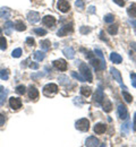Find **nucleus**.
Instances as JSON below:
<instances>
[{
    "mask_svg": "<svg viewBox=\"0 0 136 147\" xmlns=\"http://www.w3.org/2000/svg\"><path fill=\"white\" fill-rule=\"evenodd\" d=\"M79 70H81L82 76L85 78V80H87L89 83H91L93 80V76H92V73H91V69L86 63H81L79 65Z\"/></svg>",
    "mask_w": 136,
    "mask_h": 147,
    "instance_id": "obj_1",
    "label": "nucleus"
},
{
    "mask_svg": "<svg viewBox=\"0 0 136 147\" xmlns=\"http://www.w3.org/2000/svg\"><path fill=\"white\" fill-rule=\"evenodd\" d=\"M57 92H58V86L56 84L51 83V84H48V85H45L43 87V94L45 96H52L53 94H56Z\"/></svg>",
    "mask_w": 136,
    "mask_h": 147,
    "instance_id": "obj_2",
    "label": "nucleus"
},
{
    "mask_svg": "<svg viewBox=\"0 0 136 147\" xmlns=\"http://www.w3.org/2000/svg\"><path fill=\"white\" fill-rule=\"evenodd\" d=\"M75 127L81 131H87L90 129V121L87 119H79L76 121Z\"/></svg>",
    "mask_w": 136,
    "mask_h": 147,
    "instance_id": "obj_3",
    "label": "nucleus"
},
{
    "mask_svg": "<svg viewBox=\"0 0 136 147\" xmlns=\"http://www.w3.org/2000/svg\"><path fill=\"white\" fill-rule=\"evenodd\" d=\"M9 105L13 110H18L22 108V101L18 97H10L9 98Z\"/></svg>",
    "mask_w": 136,
    "mask_h": 147,
    "instance_id": "obj_4",
    "label": "nucleus"
},
{
    "mask_svg": "<svg viewBox=\"0 0 136 147\" xmlns=\"http://www.w3.org/2000/svg\"><path fill=\"white\" fill-rule=\"evenodd\" d=\"M72 31H73L72 25H70V24H69V25L67 24V25L61 26V28L57 32V34H58V36H65V35H68V33H70Z\"/></svg>",
    "mask_w": 136,
    "mask_h": 147,
    "instance_id": "obj_5",
    "label": "nucleus"
},
{
    "mask_svg": "<svg viewBox=\"0 0 136 147\" xmlns=\"http://www.w3.org/2000/svg\"><path fill=\"white\" fill-rule=\"evenodd\" d=\"M110 71H111V75L114 76V78H115L117 82L121 85V87H124V90H127V87H126V86H124V84H122V78H121L120 73L117 70L116 68H110Z\"/></svg>",
    "mask_w": 136,
    "mask_h": 147,
    "instance_id": "obj_6",
    "label": "nucleus"
},
{
    "mask_svg": "<svg viewBox=\"0 0 136 147\" xmlns=\"http://www.w3.org/2000/svg\"><path fill=\"white\" fill-rule=\"evenodd\" d=\"M57 6H58L59 10L62 11V13H67V11H69V9H70V6H69L68 1H66V0H59Z\"/></svg>",
    "mask_w": 136,
    "mask_h": 147,
    "instance_id": "obj_7",
    "label": "nucleus"
},
{
    "mask_svg": "<svg viewBox=\"0 0 136 147\" xmlns=\"http://www.w3.org/2000/svg\"><path fill=\"white\" fill-rule=\"evenodd\" d=\"M53 66H55L57 69L61 70V71H65V70L67 69V62H66L64 59L55 60V61H53Z\"/></svg>",
    "mask_w": 136,
    "mask_h": 147,
    "instance_id": "obj_8",
    "label": "nucleus"
},
{
    "mask_svg": "<svg viewBox=\"0 0 136 147\" xmlns=\"http://www.w3.org/2000/svg\"><path fill=\"white\" fill-rule=\"evenodd\" d=\"M27 20L31 23V24H35L40 20V15L39 13L37 11H30L28 15H27Z\"/></svg>",
    "mask_w": 136,
    "mask_h": 147,
    "instance_id": "obj_9",
    "label": "nucleus"
},
{
    "mask_svg": "<svg viewBox=\"0 0 136 147\" xmlns=\"http://www.w3.org/2000/svg\"><path fill=\"white\" fill-rule=\"evenodd\" d=\"M118 114H119V118L120 119H127L128 111H127V108L124 104H119L118 105Z\"/></svg>",
    "mask_w": 136,
    "mask_h": 147,
    "instance_id": "obj_10",
    "label": "nucleus"
},
{
    "mask_svg": "<svg viewBox=\"0 0 136 147\" xmlns=\"http://www.w3.org/2000/svg\"><path fill=\"white\" fill-rule=\"evenodd\" d=\"M42 23L48 27H53L56 25V18L52 16H45L42 18Z\"/></svg>",
    "mask_w": 136,
    "mask_h": 147,
    "instance_id": "obj_11",
    "label": "nucleus"
},
{
    "mask_svg": "<svg viewBox=\"0 0 136 147\" xmlns=\"http://www.w3.org/2000/svg\"><path fill=\"white\" fill-rule=\"evenodd\" d=\"M62 53L65 55V57L67 59H74V57H75V50L73 48H70V47H66V48H64Z\"/></svg>",
    "mask_w": 136,
    "mask_h": 147,
    "instance_id": "obj_12",
    "label": "nucleus"
},
{
    "mask_svg": "<svg viewBox=\"0 0 136 147\" xmlns=\"http://www.w3.org/2000/svg\"><path fill=\"white\" fill-rule=\"evenodd\" d=\"M99 144H100V142H99V139L95 138V137H89L87 139H86V142H85V146L87 147H95V146H99Z\"/></svg>",
    "mask_w": 136,
    "mask_h": 147,
    "instance_id": "obj_13",
    "label": "nucleus"
},
{
    "mask_svg": "<svg viewBox=\"0 0 136 147\" xmlns=\"http://www.w3.org/2000/svg\"><path fill=\"white\" fill-rule=\"evenodd\" d=\"M12 15V10L8 7H2L0 8V17L3 19H8Z\"/></svg>",
    "mask_w": 136,
    "mask_h": 147,
    "instance_id": "obj_14",
    "label": "nucleus"
},
{
    "mask_svg": "<svg viewBox=\"0 0 136 147\" xmlns=\"http://www.w3.org/2000/svg\"><path fill=\"white\" fill-rule=\"evenodd\" d=\"M94 55H97L99 59H100V61H101V69H104V68H106V60H104V57L102 55V51H101L100 49H95Z\"/></svg>",
    "mask_w": 136,
    "mask_h": 147,
    "instance_id": "obj_15",
    "label": "nucleus"
},
{
    "mask_svg": "<svg viewBox=\"0 0 136 147\" xmlns=\"http://www.w3.org/2000/svg\"><path fill=\"white\" fill-rule=\"evenodd\" d=\"M28 96H30V98H32V100L38 98V97H39V91H38L34 86H31V87L28 88Z\"/></svg>",
    "mask_w": 136,
    "mask_h": 147,
    "instance_id": "obj_16",
    "label": "nucleus"
},
{
    "mask_svg": "<svg viewBox=\"0 0 136 147\" xmlns=\"http://www.w3.org/2000/svg\"><path fill=\"white\" fill-rule=\"evenodd\" d=\"M104 100V94L102 92V90H97V92L94 94V101H97V103H101Z\"/></svg>",
    "mask_w": 136,
    "mask_h": 147,
    "instance_id": "obj_17",
    "label": "nucleus"
},
{
    "mask_svg": "<svg viewBox=\"0 0 136 147\" xmlns=\"http://www.w3.org/2000/svg\"><path fill=\"white\" fill-rule=\"evenodd\" d=\"M14 27V23L10 22V20H7L6 24H5V33L7 35H10L12 34V28Z\"/></svg>",
    "mask_w": 136,
    "mask_h": 147,
    "instance_id": "obj_18",
    "label": "nucleus"
},
{
    "mask_svg": "<svg viewBox=\"0 0 136 147\" xmlns=\"http://www.w3.org/2000/svg\"><path fill=\"white\" fill-rule=\"evenodd\" d=\"M127 13L131 17L136 18V3H132L128 8H127Z\"/></svg>",
    "mask_w": 136,
    "mask_h": 147,
    "instance_id": "obj_19",
    "label": "nucleus"
},
{
    "mask_svg": "<svg viewBox=\"0 0 136 147\" xmlns=\"http://www.w3.org/2000/svg\"><path fill=\"white\" fill-rule=\"evenodd\" d=\"M106 131V126L103 125V123H97L94 126V132L95 134H99V135H101V134H103Z\"/></svg>",
    "mask_w": 136,
    "mask_h": 147,
    "instance_id": "obj_20",
    "label": "nucleus"
},
{
    "mask_svg": "<svg viewBox=\"0 0 136 147\" xmlns=\"http://www.w3.org/2000/svg\"><path fill=\"white\" fill-rule=\"evenodd\" d=\"M110 59H111V61H112L114 63H120V62L122 61V58L118 55V53H115V52H112V53L110 55Z\"/></svg>",
    "mask_w": 136,
    "mask_h": 147,
    "instance_id": "obj_21",
    "label": "nucleus"
},
{
    "mask_svg": "<svg viewBox=\"0 0 136 147\" xmlns=\"http://www.w3.org/2000/svg\"><path fill=\"white\" fill-rule=\"evenodd\" d=\"M58 80L60 85H68L69 84V79H68V77L66 75H60L58 77Z\"/></svg>",
    "mask_w": 136,
    "mask_h": 147,
    "instance_id": "obj_22",
    "label": "nucleus"
},
{
    "mask_svg": "<svg viewBox=\"0 0 136 147\" xmlns=\"http://www.w3.org/2000/svg\"><path fill=\"white\" fill-rule=\"evenodd\" d=\"M40 47H41V49H42V50L48 51V50L50 49V41H48V40L41 41V42H40Z\"/></svg>",
    "mask_w": 136,
    "mask_h": 147,
    "instance_id": "obj_23",
    "label": "nucleus"
},
{
    "mask_svg": "<svg viewBox=\"0 0 136 147\" xmlns=\"http://www.w3.org/2000/svg\"><path fill=\"white\" fill-rule=\"evenodd\" d=\"M81 93H82L83 96L87 97V96L91 95V88H90L89 86H82V87H81Z\"/></svg>",
    "mask_w": 136,
    "mask_h": 147,
    "instance_id": "obj_24",
    "label": "nucleus"
},
{
    "mask_svg": "<svg viewBox=\"0 0 136 147\" xmlns=\"http://www.w3.org/2000/svg\"><path fill=\"white\" fill-rule=\"evenodd\" d=\"M14 26H15V30L16 31H20V32H23V31L26 30V26H25V24L23 22H17Z\"/></svg>",
    "mask_w": 136,
    "mask_h": 147,
    "instance_id": "obj_25",
    "label": "nucleus"
},
{
    "mask_svg": "<svg viewBox=\"0 0 136 147\" xmlns=\"http://www.w3.org/2000/svg\"><path fill=\"white\" fill-rule=\"evenodd\" d=\"M129 129H131V121L128 120V121H126V122L121 126V131H122L124 134H128V132H129Z\"/></svg>",
    "mask_w": 136,
    "mask_h": 147,
    "instance_id": "obj_26",
    "label": "nucleus"
},
{
    "mask_svg": "<svg viewBox=\"0 0 136 147\" xmlns=\"http://www.w3.org/2000/svg\"><path fill=\"white\" fill-rule=\"evenodd\" d=\"M34 58H35L38 61H42V60L45 58V53L42 52V51H35V52H34Z\"/></svg>",
    "mask_w": 136,
    "mask_h": 147,
    "instance_id": "obj_27",
    "label": "nucleus"
},
{
    "mask_svg": "<svg viewBox=\"0 0 136 147\" xmlns=\"http://www.w3.org/2000/svg\"><path fill=\"white\" fill-rule=\"evenodd\" d=\"M117 32H118V26L117 25H111L108 27V33L110 35H116Z\"/></svg>",
    "mask_w": 136,
    "mask_h": 147,
    "instance_id": "obj_28",
    "label": "nucleus"
},
{
    "mask_svg": "<svg viewBox=\"0 0 136 147\" xmlns=\"http://www.w3.org/2000/svg\"><path fill=\"white\" fill-rule=\"evenodd\" d=\"M8 95V90H2V92L0 94V105H2L5 103V100Z\"/></svg>",
    "mask_w": 136,
    "mask_h": 147,
    "instance_id": "obj_29",
    "label": "nucleus"
},
{
    "mask_svg": "<svg viewBox=\"0 0 136 147\" xmlns=\"http://www.w3.org/2000/svg\"><path fill=\"white\" fill-rule=\"evenodd\" d=\"M0 78H1L2 80H7V79L9 78V73H8L7 69H2V70H0Z\"/></svg>",
    "mask_w": 136,
    "mask_h": 147,
    "instance_id": "obj_30",
    "label": "nucleus"
},
{
    "mask_svg": "<svg viewBox=\"0 0 136 147\" xmlns=\"http://www.w3.org/2000/svg\"><path fill=\"white\" fill-rule=\"evenodd\" d=\"M104 101V104H103V110L106 111V112H110L111 111V102L110 101H108V100H103Z\"/></svg>",
    "mask_w": 136,
    "mask_h": 147,
    "instance_id": "obj_31",
    "label": "nucleus"
},
{
    "mask_svg": "<svg viewBox=\"0 0 136 147\" xmlns=\"http://www.w3.org/2000/svg\"><path fill=\"white\" fill-rule=\"evenodd\" d=\"M0 49L3 51L7 49V41L3 36H0Z\"/></svg>",
    "mask_w": 136,
    "mask_h": 147,
    "instance_id": "obj_32",
    "label": "nucleus"
},
{
    "mask_svg": "<svg viewBox=\"0 0 136 147\" xmlns=\"http://www.w3.org/2000/svg\"><path fill=\"white\" fill-rule=\"evenodd\" d=\"M122 96H124V98H125V101H126L127 103H132L133 97H132V95H131V94H128L126 91H124V92H122Z\"/></svg>",
    "mask_w": 136,
    "mask_h": 147,
    "instance_id": "obj_33",
    "label": "nucleus"
},
{
    "mask_svg": "<svg viewBox=\"0 0 136 147\" xmlns=\"http://www.w3.org/2000/svg\"><path fill=\"white\" fill-rule=\"evenodd\" d=\"M72 76H73L74 78H76L77 80H79V82H86V80H85V78H84L83 76H81L79 74L75 73V71H73V73H72Z\"/></svg>",
    "mask_w": 136,
    "mask_h": 147,
    "instance_id": "obj_34",
    "label": "nucleus"
},
{
    "mask_svg": "<svg viewBox=\"0 0 136 147\" xmlns=\"http://www.w3.org/2000/svg\"><path fill=\"white\" fill-rule=\"evenodd\" d=\"M34 33H37L40 36H43V35L47 34V31L43 30V28H34Z\"/></svg>",
    "mask_w": 136,
    "mask_h": 147,
    "instance_id": "obj_35",
    "label": "nucleus"
},
{
    "mask_svg": "<svg viewBox=\"0 0 136 147\" xmlns=\"http://www.w3.org/2000/svg\"><path fill=\"white\" fill-rule=\"evenodd\" d=\"M114 20H115V17H114V15H111V14H108V15L104 16V22H106V23H112Z\"/></svg>",
    "mask_w": 136,
    "mask_h": 147,
    "instance_id": "obj_36",
    "label": "nucleus"
},
{
    "mask_svg": "<svg viewBox=\"0 0 136 147\" xmlns=\"http://www.w3.org/2000/svg\"><path fill=\"white\" fill-rule=\"evenodd\" d=\"M75 6L77 7L79 10H83L84 9V0H77L75 2Z\"/></svg>",
    "mask_w": 136,
    "mask_h": 147,
    "instance_id": "obj_37",
    "label": "nucleus"
},
{
    "mask_svg": "<svg viewBox=\"0 0 136 147\" xmlns=\"http://www.w3.org/2000/svg\"><path fill=\"white\" fill-rule=\"evenodd\" d=\"M12 55L14 57V58H20V55H22V49H16V50H14L13 52H12Z\"/></svg>",
    "mask_w": 136,
    "mask_h": 147,
    "instance_id": "obj_38",
    "label": "nucleus"
},
{
    "mask_svg": "<svg viewBox=\"0 0 136 147\" xmlns=\"http://www.w3.org/2000/svg\"><path fill=\"white\" fill-rule=\"evenodd\" d=\"M25 91H26V88H25V86H23V85H20V86L16 87V93H17V94H24Z\"/></svg>",
    "mask_w": 136,
    "mask_h": 147,
    "instance_id": "obj_39",
    "label": "nucleus"
},
{
    "mask_svg": "<svg viewBox=\"0 0 136 147\" xmlns=\"http://www.w3.org/2000/svg\"><path fill=\"white\" fill-rule=\"evenodd\" d=\"M26 43H27V45H30V47H34V45H35V41H34V38H32V37H27V38H26Z\"/></svg>",
    "mask_w": 136,
    "mask_h": 147,
    "instance_id": "obj_40",
    "label": "nucleus"
},
{
    "mask_svg": "<svg viewBox=\"0 0 136 147\" xmlns=\"http://www.w3.org/2000/svg\"><path fill=\"white\" fill-rule=\"evenodd\" d=\"M90 32H91V28L84 27V26L81 27V33H82V34H86V33H90Z\"/></svg>",
    "mask_w": 136,
    "mask_h": 147,
    "instance_id": "obj_41",
    "label": "nucleus"
},
{
    "mask_svg": "<svg viewBox=\"0 0 136 147\" xmlns=\"http://www.w3.org/2000/svg\"><path fill=\"white\" fill-rule=\"evenodd\" d=\"M131 78H132V85L136 88V74H131Z\"/></svg>",
    "mask_w": 136,
    "mask_h": 147,
    "instance_id": "obj_42",
    "label": "nucleus"
},
{
    "mask_svg": "<svg viewBox=\"0 0 136 147\" xmlns=\"http://www.w3.org/2000/svg\"><path fill=\"white\" fill-rule=\"evenodd\" d=\"M30 67H31L32 69H39V63H37V62H31V63H30Z\"/></svg>",
    "mask_w": 136,
    "mask_h": 147,
    "instance_id": "obj_43",
    "label": "nucleus"
},
{
    "mask_svg": "<svg viewBox=\"0 0 136 147\" xmlns=\"http://www.w3.org/2000/svg\"><path fill=\"white\" fill-rule=\"evenodd\" d=\"M5 121H6V117H5L3 114H0V127H1V126H3Z\"/></svg>",
    "mask_w": 136,
    "mask_h": 147,
    "instance_id": "obj_44",
    "label": "nucleus"
},
{
    "mask_svg": "<svg viewBox=\"0 0 136 147\" xmlns=\"http://www.w3.org/2000/svg\"><path fill=\"white\" fill-rule=\"evenodd\" d=\"M114 1L116 2L117 5H119V6H121V7H122V6L125 5V1H124V0H114Z\"/></svg>",
    "mask_w": 136,
    "mask_h": 147,
    "instance_id": "obj_45",
    "label": "nucleus"
},
{
    "mask_svg": "<svg viewBox=\"0 0 136 147\" xmlns=\"http://www.w3.org/2000/svg\"><path fill=\"white\" fill-rule=\"evenodd\" d=\"M42 76H43V74H42V73L33 74V75H32V78H33V79H35V78H38V77H42Z\"/></svg>",
    "mask_w": 136,
    "mask_h": 147,
    "instance_id": "obj_46",
    "label": "nucleus"
},
{
    "mask_svg": "<svg viewBox=\"0 0 136 147\" xmlns=\"http://www.w3.org/2000/svg\"><path fill=\"white\" fill-rule=\"evenodd\" d=\"M133 129H134V131H136V113L134 114V121H133Z\"/></svg>",
    "mask_w": 136,
    "mask_h": 147,
    "instance_id": "obj_47",
    "label": "nucleus"
},
{
    "mask_svg": "<svg viewBox=\"0 0 136 147\" xmlns=\"http://www.w3.org/2000/svg\"><path fill=\"white\" fill-rule=\"evenodd\" d=\"M89 11H90L91 14H93V13H95V7H94V6H91V7L89 8Z\"/></svg>",
    "mask_w": 136,
    "mask_h": 147,
    "instance_id": "obj_48",
    "label": "nucleus"
},
{
    "mask_svg": "<svg viewBox=\"0 0 136 147\" xmlns=\"http://www.w3.org/2000/svg\"><path fill=\"white\" fill-rule=\"evenodd\" d=\"M131 47H132V49H134L136 51V43L135 42H133V43H131Z\"/></svg>",
    "mask_w": 136,
    "mask_h": 147,
    "instance_id": "obj_49",
    "label": "nucleus"
},
{
    "mask_svg": "<svg viewBox=\"0 0 136 147\" xmlns=\"http://www.w3.org/2000/svg\"><path fill=\"white\" fill-rule=\"evenodd\" d=\"M2 90H3V87H2V86H0V93L2 92Z\"/></svg>",
    "mask_w": 136,
    "mask_h": 147,
    "instance_id": "obj_50",
    "label": "nucleus"
},
{
    "mask_svg": "<svg viewBox=\"0 0 136 147\" xmlns=\"http://www.w3.org/2000/svg\"><path fill=\"white\" fill-rule=\"evenodd\" d=\"M0 34H1V28H0Z\"/></svg>",
    "mask_w": 136,
    "mask_h": 147,
    "instance_id": "obj_51",
    "label": "nucleus"
}]
</instances>
